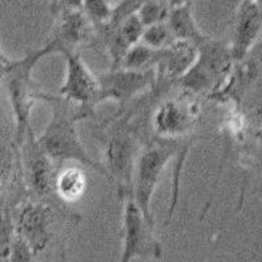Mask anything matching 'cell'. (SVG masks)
I'll list each match as a JSON object with an SVG mask.
<instances>
[{
  "label": "cell",
  "mask_w": 262,
  "mask_h": 262,
  "mask_svg": "<svg viewBox=\"0 0 262 262\" xmlns=\"http://www.w3.org/2000/svg\"><path fill=\"white\" fill-rule=\"evenodd\" d=\"M51 104V118L43 133L37 138L39 147L45 152L57 167L63 163L80 164L81 167L91 168L98 174L106 177V170L100 161L93 160L90 152L79 137L78 125L79 119L90 116V112L78 107L72 112L70 102L60 97H43Z\"/></svg>",
  "instance_id": "1"
},
{
  "label": "cell",
  "mask_w": 262,
  "mask_h": 262,
  "mask_svg": "<svg viewBox=\"0 0 262 262\" xmlns=\"http://www.w3.org/2000/svg\"><path fill=\"white\" fill-rule=\"evenodd\" d=\"M191 146V140H168L156 138L146 147L140 148L135 161L131 198L149 222L155 223L151 212V202L158 188L163 172L173 158H177L174 167V181L180 180L182 165L186 154Z\"/></svg>",
  "instance_id": "2"
},
{
  "label": "cell",
  "mask_w": 262,
  "mask_h": 262,
  "mask_svg": "<svg viewBox=\"0 0 262 262\" xmlns=\"http://www.w3.org/2000/svg\"><path fill=\"white\" fill-rule=\"evenodd\" d=\"M51 54H54V51L49 43L36 50L29 51L23 59L13 60L12 69L4 79L7 83L13 118H15V143L17 147L21 144L28 131L32 130L30 112L36 98L41 96L42 98L45 97L43 93L38 92V88L34 84L32 78L33 69L42 58Z\"/></svg>",
  "instance_id": "3"
},
{
  "label": "cell",
  "mask_w": 262,
  "mask_h": 262,
  "mask_svg": "<svg viewBox=\"0 0 262 262\" xmlns=\"http://www.w3.org/2000/svg\"><path fill=\"white\" fill-rule=\"evenodd\" d=\"M196 50L195 62L177 84L193 95H214L227 80L235 63L228 42L207 37Z\"/></svg>",
  "instance_id": "4"
},
{
  "label": "cell",
  "mask_w": 262,
  "mask_h": 262,
  "mask_svg": "<svg viewBox=\"0 0 262 262\" xmlns=\"http://www.w3.org/2000/svg\"><path fill=\"white\" fill-rule=\"evenodd\" d=\"M164 249L152 223L140 211L133 198L123 201L122 248L118 262L134 259H160Z\"/></svg>",
  "instance_id": "5"
},
{
  "label": "cell",
  "mask_w": 262,
  "mask_h": 262,
  "mask_svg": "<svg viewBox=\"0 0 262 262\" xmlns=\"http://www.w3.org/2000/svg\"><path fill=\"white\" fill-rule=\"evenodd\" d=\"M139 151V140L128 125L112 131L104 142L105 163L102 165L107 180L116 182L118 196L123 201L131 198L133 174Z\"/></svg>",
  "instance_id": "6"
},
{
  "label": "cell",
  "mask_w": 262,
  "mask_h": 262,
  "mask_svg": "<svg viewBox=\"0 0 262 262\" xmlns=\"http://www.w3.org/2000/svg\"><path fill=\"white\" fill-rule=\"evenodd\" d=\"M15 232L32 248L34 256L45 252L55 237L57 214L53 206L42 201H29L13 211Z\"/></svg>",
  "instance_id": "7"
},
{
  "label": "cell",
  "mask_w": 262,
  "mask_h": 262,
  "mask_svg": "<svg viewBox=\"0 0 262 262\" xmlns=\"http://www.w3.org/2000/svg\"><path fill=\"white\" fill-rule=\"evenodd\" d=\"M200 106L194 100L172 97L161 101L152 116V128L160 139H186L195 127Z\"/></svg>",
  "instance_id": "8"
},
{
  "label": "cell",
  "mask_w": 262,
  "mask_h": 262,
  "mask_svg": "<svg viewBox=\"0 0 262 262\" xmlns=\"http://www.w3.org/2000/svg\"><path fill=\"white\" fill-rule=\"evenodd\" d=\"M18 148L23 176L28 189L37 198L50 195L54 191V179L59 167H57L42 151L32 130L28 131Z\"/></svg>",
  "instance_id": "9"
},
{
  "label": "cell",
  "mask_w": 262,
  "mask_h": 262,
  "mask_svg": "<svg viewBox=\"0 0 262 262\" xmlns=\"http://www.w3.org/2000/svg\"><path fill=\"white\" fill-rule=\"evenodd\" d=\"M66 59L64 81L59 90L60 98L92 113L98 104L97 76L90 71L76 51L63 53Z\"/></svg>",
  "instance_id": "10"
},
{
  "label": "cell",
  "mask_w": 262,
  "mask_h": 262,
  "mask_svg": "<svg viewBox=\"0 0 262 262\" xmlns=\"http://www.w3.org/2000/svg\"><path fill=\"white\" fill-rule=\"evenodd\" d=\"M156 79L155 70L133 71L117 69L98 75V104L106 100L126 104L154 88Z\"/></svg>",
  "instance_id": "11"
},
{
  "label": "cell",
  "mask_w": 262,
  "mask_h": 262,
  "mask_svg": "<svg viewBox=\"0 0 262 262\" xmlns=\"http://www.w3.org/2000/svg\"><path fill=\"white\" fill-rule=\"evenodd\" d=\"M261 34V7L254 0H243L236 12L228 41L233 62H242L253 51Z\"/></svg>",
  "instance_id": "12"
},
{
  "label": "cell",
  "mask_w": 262,
  "mask_h": 262,
  "mask_svg": "<svg viewBox=\"0 0 262 262\" xmlns=\"http://www.w3.org/2000/svg\"><path fill=\"white\" fill-rule=\"evenodd\" d=\"M55 17L57 24L50 41L48 42L54 54L75 51V48L88 43L95 36L96 28L81 12V9L62 12Z\"/></svg>",
  "instance_id": "13"
},
{
  "label": "cell",
  "mask_w": 262,
  "mask_h": 262,
  "mask_svg": "<svg viewBox=\"0 0 262 262\" xmlns=\"http://www.w3.org/2000/svg\"><path fill=\"white\" fill-rule=\"evenodd\" d=\"M196 46L185 41H174L172 45L160 50L156 78L164 81H179L194 64L196 59Z\"/></svg>",
  "instance_id": "14"
},
{
  "label": "cell",
  "mask_w": 262,
  "mask_h": 262,
  "mask_svg": "<svg viewBox=\"0 0 262 262\" xmlns=\"http://www.w3.org/2000/svg\"><path fill=\"white\" fill-rule=\"evenodd\" d=\"M88 186L86 174L80 167L58 168L54 179V193L64 203H74L84 196Z\"/></svg>",
  "instance_id": "15"
},
{
  "label": "cell",
  "mask_w": 262,
  "mask_h": 262,
  "mask_svg": "<svg viewBox=\"0 0 262 262\" xmlns=\"http://www.w3.org/2000/svg\"><path fill=\"white\" fill-rule=\"evenodd\" d=\"M167 25L176 41L190 42L193 45L198 46L201 42L207 38L201 32L200 27L196 25L195 18L191 12L190 3L170 8L167 18Z\"/></svg>",
  "instance_id": "16"
},
{
  "label": "cell",
  "mask_w": 262,
  "mask_h": 262,
  "mask_svg": "<svg viewBox=\"0 0 262 262\" xmlns=\"http://www.w3.org/2000/svg\"><path fill=\"white\" fill-rule=\"evenodd\" d=\"M160 50H154L143 43L131 46L123 57L121 69L133 70V71H149L155 70L158 66Z\"/></svg>",
  "instance_id": "17"
},
{
  "label": "cell",
  "mask_w": 262,
  "mask_h": 262,
  "mask_svg": "<svg viewBox=\"0 0 262 262\" xmlns=\"http://www.w3.org/2000/svg\"><path fill=\"white\" fill-rule=\"evenodd\" d=\"M15 236L13 211L11 210L6 195H0V259H7L11 243Z\"/></svg>",
  "instance_id": "18"
},
{
  "label": "cell",
  "mask_w": 262,
  "mask_h": 262,
  "mask_svg": "<svg viewBox=\"0 0 262 262\" xmlns=\"http://www.w3.org/2000/svg\"><path fill=\"white\" fill-rule=\"evenodd\" d=\"M81 12L91 21V24L98 29L109 24L113 13L111 0H83Z\"/></svg>",
  "instance_id": "19"
},
{
  "label": "cell",
  "mask_w": 262,
  "mask_h": 262,
  "mask_svg": "<svg viewBox=\"0 0 262 262\" xmlns=\"http://www.w3.org/2000/svg\"><path fill=\"white\" fill-rule=\"evenodd\" d=\"M176 41L173 37L172 32L168 28L167 23L151 25V27L144 28V32L140 38V43L154 49V50H163L172 45Z\"/></svg>",
  "instance_id": "20"
},
{
  "label": "cell",
  "mask_w": 262,
  "mask_h": 262,
  "mask_svg": "<svg viewBox=\"0 0 262 262\" xmlns=\"http://www.w3.org/2000/svg\"><path fill=\"white\" fill-rule=\"evenodd\" d=\"M169 11L170 8L165 0H151V2L140 7L135 15L138 16L143 27L147 28L151 27V25L167 23Z\"/></svg>",
  "instance_id": "21"
},
{
  "label": "cell",
  "mask_w": 262,
  "mask_h": 262,
  "mask_svg": "<svg viewBox=\"0 0 262 262\" xmlns=\"http://www.w3.org/2000/svg\"><path fill=\"white\" fill-rule=\"evenodd\" d=\"M148 2H151V0H119L118 4L113 7L112 18L106 27H117L128 16L135 15L138 12V9L146 3H148Z\"/></svg>",
  "instance_id": "22"
},
{
  "label": "cell",
  "mask_w": 262,
  "mask_h": 262,
  "mask_svg": "<svg viewBox=\"0 0 262 262\" xmlns=\"http://www.w3.org/2000/svg\"><path fill=\"white\" fill-rule=\"evenodd\" d=\"M117 28H118L122 37L126 39V42L130 46H134L137 43H139L140 38H142V34L144 32L143 24L140 23L137 15L128 16L121 24L117 25Z\"/></svg>",
  "instance_id": "23"
},
{
  "label": "cell",
  "mask_w": 262,
  "mask_h": 262,
  "mask_svg": "<svg viewBox=\"0 0 262 262\" xmlns=\"http://www.w3.org/2000/svg\"><path fill=\"white\" fill-rule=\"evenodd\" d=\"M34 258L36 256L33 253L29 244L15 232L11 248H9L8 257H7V262H34Z\"/></svg>",
  "instance_id": "24"
},
{
  "label": "cell",
  "mask_w": 262,
  "mask_h": 262,
  "mask_svg": "<svg viewBox=\"0 0 262 262\" xmlns=\"http://www.w3.org/2000/svg\"><path fill=\"white\" fill-rule=\"evenodd\" d=\"M83 0H50L51 12L57 16L67 11H79L81 9Z\"/></svg>",
  "instance_id": "25"
},
{
  "label": "cell",
  "mask_w": 262,
  "mask_h": 262,
  "mask_svg": "<svg viewBox=\"0 0 262 262\" xmlns=\"http://www.w3.org/2000/svg\"><path fill=\"white\" fill-rule=\"evenodd\" d=\"M165 2L169 6V8H174V7H180L186 3H190V0H165Z\"/></svg>",
  "instance_id": "26"
},
{
  "label": "cell",
  "mask_w": 262,
  "mask_h": 262,
  "mask_svg": "<svg viewBox=\"0 0 262 262\" xmlns=\"http://www.w3.org/2000/svg\"><path fill=\"white\" fill-rule=\"evenodd\" d=\"M0 60H3V62H9V60H11L8 57H7L6 54L2 51V49H0Z\"/></svg>",
  "instance_id": "27"
},
{
  "label": "cell",
  "mask_w": 262,
  "mask_h": 262,
  "mask_svg": "<svg viewBox=\"0 0 262 262\" xmlns=\"http://www.w3.org/2000/svg\"><path fill=\"white\" fill-rule=\"evenodd\" d=\"M3 194V180L0 179V195Z\"/></svg>",
  "instance_id": "28"
},
{
  "label": "cell",
  "mask_w": 262,
  "mask_h": 262,
  "mask_svg": "<svg viewBox=\"0 0 262 262\" xmlns=\"http://www.w3.org/2000/svg\"><path fill=\"white\" fill-rule=\"evenodd\" d=\"M0 262H7V259H0Z\"/></svg>",
  "instance_id": "29"
}]
</instances>
